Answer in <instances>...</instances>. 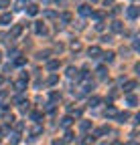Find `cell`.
I'll return each mask as SVG.
<instances>
[{"instance_id": "1", "label": "cell", "mask_w": 140, "mask_h": 145, "mask_svg": "<svg viewBox=\"0 0 140 145\" xmlns=\"http://www.w3.org/2000/svg\"><path fill=\"white\" fill-rule=\"evenodd\" d=\"M126 14H128V18H138V6H128V10H126Z\"/></svg>"}, {"instance_id": "2", "label": "cell", "mask_w": 140, "mask_h": 145, "mask_svg": "<svg viewBox=\"0 0 140 145\" xmlns=\"http://www.w3.org/2000/svg\"><path fill=\"white\" fill-rule=\"evenodd\" d=\"M14 89L19 91V93H23V91L27 89V79H21V81H16V83H14Z\"/></svg>"}, {"instance_id": "3", "label": "cell", "mask_w": 140, "mask_h": 145, "mask_svg": "<svg viewBox=\"0 0 140 145\" xmlns=\"http://www.w3.org/2000/svg\"><path fill=\"white\" fill-rule=\"evenodd\" d=\"M134 89H136V81H126V85H124V93H132Z\"/></svg>"}, {"instance_id": "4", "label": "cell", "mask_w": 140, "mask_h": 145, "mask_svg": "<svg viewBox=\"0 0 140 145\" xmlns=\"http://www.w3.org/2000/svg\"><path fill=\"white\" fill-rule=\"evenodd\" d=\"M21 32H23V26H21V24H16V26L10 30V39H16V36H21Z\"/></svg>"}, {"instance_id": "5", "label": "cell", "mask_w": 140, "mask_h": 145, "mask_svg": "<svg viewBox=\"0 0 140 145\" xmlns=\"http://www.w3.org/2000/svg\"><path fill=\"white\" fill-rule=\"evenodd\" d=\"M0 22H2V24H10V22H12V14L4 12L2 16H0Z\"/></svg>"}, {"instance_id": "6", "label": "cell", "mask_w": 140, "mask_h": 145, "mask_svg": "<svg viewBox=\"0 0 140 145\" xmlns=\"http://www.w3.org/2000/svg\"><path fill=\"white\" fill-rule=\"evenodd\" d=\"M87 52H90V57L92 59H98V54H102V50H100V46H92L90 50H87Z\"/></svg>"}, {"instance_id": "7", "label": "cell", "mask_w": 140, "mask_h": 145, "mask_svg": "<svg viewBox=\"0 0 140 145\" xmlns=\"http://www.w3.org/2000/svg\"><path fill=\"white\" fill-rule=\"evenodd\" d=\"M126 103H128L130 107H136V103H138V97H136V95H128V97H126Z\"/></svg>"}, {"instance_id": "8", "label": "cell", "mask_w": 140, "mask_h": 145, "mask_svg": "<svg viewBox=\"0 0 140 145\" xmlns=\"http://www.w3.org/2000/svg\"><path fill=\"white\" fill-rule=\"evenodd\" d=\"M106 133H110V127H100V129H96V137H100V135H106Z\"/></svg>"}, {"instance_id": "9", "label": "cell", "mask_w": 140, "mask_h": 145, "mask_svg": "<svg viewBox=\"0 0 140 145\" xmlns=\"http://www.w3.org/2000/svg\"><path fill=\"white\" fill-rule=\"evenodd\" d=\"M37 12H39V6H37V4H31V6L27 8V14H31V16H35Z\"/></svg>"}, {"instance_id": "10", "label": "cell", "mask_w": 140, "mask_h": 145, "mask_svg": "<svg viewBox=\"0 0 140 145\" xmlns=\"http://www.w3.org/2000/svg\"><path fill=\"white\" fill-rule=\"evenodd\" d=\"M35 32H37V34H43V32H45V24H43V22H35Z\"/></svg>"}, {"instance_id": "11", "label": "cell", "mask_w": 140, "mask_h": 145, "mask_svg": "<svg viewBox=\"0 0 140 145\" xmlns=\"http://www.w3.org/2000/svg\"><path fill=\"white\" fill-rule=\"evenodd\" d=\"M8 139H10V145H16V143L21 141V135H19V133H10Z\"/></svg>"}, {"instance_id": "12", "label": "cell", "mask_w": 140, "mask_h": 145, "mask_svg": "<svg viewBox=\"0 0 140 145\" xmlns=\"http://www.w3.org/2000/svg\"><path fill=\"white\" fill-rule=\"evenodd\" d=\"M47 69H49V71L59 69V61H49V63H47Z\"/></svg>"}, {"instance_id": "13", "label": "cell", "mask_w": 140, "mask_h": 145, "mask_svg": "<svg viewBox=\"0 0 140 145\" xmlns=\"http://www.w3.org/2000/svg\"><path fill=\"white\" fill-rule=\"evenodd\" d=\"M79 14H83V16H87V14H92V8L83 4V6H79Z\"/></svg>"}, {"instance_id": "14", "label": "cell", "mask_w": 140, "mask_h": 145, "mask_svg": "<svg viewBox=\"0 0 140 145\" xmlns=\"http://www.w3.org/2000/svg\"><path fill=\"white\" fill-rule=\"evenodd\" d=\"M102 59H104V61H106V63H110V61H114V52H110V50H108V52H104V54H102Z\"/></svg>"}, {"instance_id": "15", "label": "cell", "mask_w": 140, "mask_h": 145, "mask_svg": "<svg viewBox=\"0 0 140 145\" xmlns=\"http://www.w3.org/2000/svg\"><path fill=\"white\" fill-rule=\"evenodd\" d=\"M71 123H73V119H71V117H65V119L61 121V127H65V129H67V127H71Z\"/></svg>"}, {"instance_id": "16", "label": "cell", "mask_w": 140, "mask_h": 145, "mask_svg": "<svg viewBox=\"0 0 140 145\" xmlns=\"http://www.w3.org/2000/svg\"><path fill=\"white\" fill-rule=\"evenodd\" d=\"M31 133H33V137L41 135V133H43V127H39V125H37V127H33V131H31Z\"/></svg>"}, {"instance_id": "17", "label": "cell", "mask_w": 140, "mask_h": 145, "mask_svg": "<svg viewBox=\"0 0 140 145\" xmlns=\"http://www.w3.org/2000/svg\"><path fill=\"white\" fill-rule=\"evenodd\" d=\"M67 75L71 77V79H73V77H75V79L79 77V75H77V69H73V67H71V69H67Z\"/></svg>"}, {"instance_id": "18", "label": "cell", "mask_w": 140, "mask_h": 145, "mask_svg": "<svg viewBox=\"0 0 140 145\" xmlns=\"http://www.w3.org/2000/svg\"><path fill=\"white\" fill-rule=\"evenodd\" d=\"M112 30H114V32H120V30H122V22H118V20L112 22Z\"/></svg>"}, {"instance_id": "19", "label": "cell", "mask_w": 140, "mask_h": 145, "mask_svg": "<svg viewBox=\"0 0 140 145\" xmlns=\"http://www.w3.org/2000/svg\"><path fill=\"white\" fill-rule=\"evenodd\" d=\"M106 75H108V71H106V67H100V69H98V77H102V79H104Z\"/></svg>"}, {"instance_id": "20", "label": "cell", "mask_w": 140, "mask_h": 145, "mask_svg": "<svg viewBox=\"0 0 140 145\" xmlns=\"http://www.w3.org/2000/svg\"><path fill=\"white\" fill-rule=\"evenodd\" d=\"M128 117H130V113H120V115H118V119H120V123H124V121H126Z\"/></svg>"}, {"instance_id": "21", "label": "cell", "mask_w": 140, "mask_h": 145, "mask_svg": "<svg viewBox=\"0 0 140 145\" xmlns=\"http://www.w3.org/2000/svg\"><path fill=\"white\" fill-rule=\"evenodd\" d=\"M61 20H63V22H69V20H71V14H69V12L61 14Z\"/></svg>"}, {"instance_id": "22", "label": "cell", "mask_w": 140, "mask_h": 145, "mask_svg": "<svg viewBox=\"0 0 140 145\" xmlns=\"http://www.w3.org/2000/svg\"><path fill=\"white\" fill-rule=\"evenodd\" d=\"M98 103H100V97H92L90 99V107H96Z\"/></svg>"}, {"instance_id": "23", "label": "cell", "mask_w": 140, "mask_h": 145, "mask_svg": "<svg viewBox=\"0 0 140 145\" xmlns=\"http://www.w3.org/2000/svg\"><path fill=\"white\" fill-rule=\"evenodd\" d=\"M31 117H33L35 121H39V119L43 117V113H39V111H35V113H31Z\"/></svg>"}, {"instance_id": "24", "label": "cell", "mask_w": 140, "mask_h": 145, "mask_svg": "<svg viewBox=\"0 0 140 145\" xmlns=\"http://www.w3.org/2000/svg\"><path fill=\"white\" fill-rule=\"evenodd\" d=\"M57 81H59V77H57V75H53V77H49V85H57Z\"/></svg>"}, {"instance_id": "25", "label": "cell", "mask_w": 140, "mask_h": 145, "mask_svg": "<svg viewBox=\"0 0 140 145\" xmlns=\"http://www.w3.org/2000/svg\"><path fill=\"white\" fill-rule=\"evenodd\" d=\"M114 115H116V109H114V107H110L108 111H106V117H114Z\"/></svg>"}, {"instance_id": "26", "label": "cell", "mask_w": 140, "mask_h": 145, "mask_svg": "<svg viewBox=\"0 0 140 145\" xmlns=\"http://www.w3.org/2000/svg\"><path fill=\"white\" fill-rule=\"evenodd\" d=\"M14 63H16V65H19V67H23V65L27 63V59H25V57H19V59H16Z\"/></svg>"}, {"instance_id": "27", "label": "cell", "mask_w": 140, "mask_h": 145, "mask_svg": "<svg viewBox=\"0 0 140 145\" xmlns=\"http://www.w3.org/2000/svg\"><path fill=\"white\" fill-rule=\"evenodd\" d=\"M79 127H81V131H87V129H90V121H83Z\"/></svg>"}, {"instance_id": "28", "label": "cell", "mask_w": 140, "mask_h": 145, "mask_svg": "<svg viewBox=\"0 0 140 145\" xmlns=\"http://www.w3.org/2000/svg\"><path fill=\"white\" fill-rule=\"evenodd\" d=\"M10 6V0H0V8H6Z\"/></svg>"}, {"instance_id": "29", "label": "cell", "mask_w": 140, "mask_h": 145, "mask_svg": "<svg viewBox=\"0 0 140 145\" xmlns=\"http://www.w3.org/2000/svg\"><path fill=\"white\" fill-rule=\"evenodd\" d=\"M59 99H61L59 93H51V101H59Z\"/></svg>"}, {"instance_id": "30", "label": "cell", "mask_w": 140, "mask_h": 145, "mask_svg": "<svg viewBox=\"0 0 140 145\" xmlns=\"http://www.w3.org/2000/svg\"><path fill=\"white\" fill-rule=\"evenodd\" d=\"M4 121H6V123H14V117H12V115H4Z\"/></svg>"}, {"instance_id": "31", "label": "cell", "mask_w": 140, "mask_h": 145, "mask_svg": "<svg viewBox=\"0 0 140 145\" xmlns=\"http://www.w3.org/2000/svg\"><path fill=\"white\" fill-rule=\"evenodd\" d=\"M65 141H73V133H71V131H67V135H65Z\"/></svg>"}, {"instance_id": "32", "label": "cell", "mask_w": 140, "mask_h": 145, "mask_svg": "<svg viewBox=\"0 0 140 145\" xmlns=\"http://www.w3.org/2000/svg\"><path fill=\"white\" fill-rule=\"evenodd\" d=\"M71 48H73V50H81V44H79V42H73Z\"/></svg>"}, {"instance_id": "33", "label": "cell", "mask_w": 140, "mask_h": 145, "mask_svg": "<svg viewBox=\"0 0 140 145\" xmlns=\"http://www.w3.org/2000/svg\"><path fill=\"white\" fill-rule=\"evenodd\" d=\"M92 141H94V137H85V139H83V145H90Z\"/></svg>"}, {"instance_id": "34", "label": "cell", "mask_w": 140, "mask_h": 145, "mask_svg": "<svg viewBox=\"0 0 140 145\" xmlns=\"http://www.w3.org/2000/svg\"><path fill=\"white\" fill-rule=\"evenodd\" d=\"M104 4H106V6H112V4H114V0H104Z\"/></svg>"}, {"instance_id": "35", "label": "cell", "mask_w": 140, "mask_h": 145, "mask_svg": "<svg viewBox=\"0 0 140 145\" xmlns=\"http://www.w3.org/2000/svg\"><path fill=\"white\" fill-rule=\"evenodd\" d=\"M53 145H63V141H59V139H55V141H53Z\"/></svg>"}, {"instance_id": "36", "label": "cell", "mask_w": 140, "mask_h": 145, "mask_svg": "<svg viewBox=\"0 0 140 145\" xmlns=\"http://www.w3.org/2000/svg\"><path fill=\"white\" fill-rule=\"evenodd\" d=\"M112 145H120V143H118V141H114V143H112Z\"/></svg>"}, {"instance_id": "37", "label": "cell", "mask_w": 140, "mask_h": 145, "mask_svg": "<svg viewBox=\"0 0 140 145\" xmlns=\"http://www.w3.org/2000/svg\"><path fill=\"white\" fill-rule=\"evenodd\" d=\"M128 145H136V143H128Z\"/></svg>"}, {"instance_id": "38", "label": "cell", "mask_w": 140, "mask_h": 145, "mask_svg": "<svg viewBox=\"0 0 140 145\" xmlns=\"http://www.w3.org/2000/svg\"><path fill=\"white\" fill-rule=\"evenodd\" d=\"M0 57H2V52H0Z\"/></svg>"}]
</instances>
